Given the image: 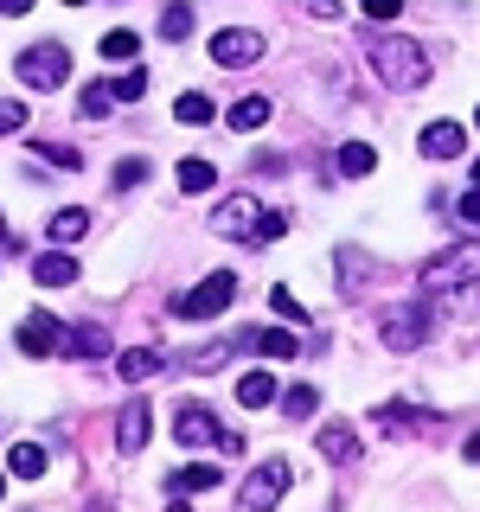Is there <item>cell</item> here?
I'll use <instances>...</instances> for the list:
<instances>
[{"label": "cell", "instance_id": "48", "mask_svg": "<svg viewBox=\"0 0 480 512\" xmlns=\"http://www.w3.org/2000/svg\"><path fill=\"white\" fill-rule=\"evenodd\" d=\"M0 493H7V474H0Z\"/></svg>", "mask_w": 480, "mask_h": 512}, {"label": "cell", "instance_id": "47", "mask_svg": "<svg viewBox=\"0 0 480 512\" xmlns=\"http://www.w3.org/2000/svg\"><path fill=\"white\" fill-rule=\"evenodd\" d=\"M71 7H90V0H71Z\"/></svg>", "mask_w": 480, "mask_h": 512}, {"label": "cell", "instance_id": "9", "mask_svg": "<svg viewBox=\"0 0 480 512\" xmlns=\"http://www.w3.org/2000/svg\"><path fill=\"white\" fill-rule=\"evenodd\" d=\"M148 429H154V404L128 397V410L116 416V448L122 455H141V448H148Z\"/></svg>", "mask_w": 480, "mask_h": 512}, {"label": "cell", "instance_id": "7", "mask_svg": "<svg viewBox=\"0 0 480 512\" xmlns=\"http://www.w3.org/2000/svg\"><path fill=\"white\" fill-rule=\"evenodd\" d=\"M256 58H263V32H256V26L212 32V64H224V71H250Z\"/></svg>", "mask_w": 480, "mask_h": 512}, {"label": "cell", "instance_id": "37", "mask_svg": "<svg viewBox=\"0 0 480 512\" xmlns=\"http://www.w3.org/2000/svg\"><path fill=\"white\" fill-rule=\"evenodd\" d=\"M340 269H346V288L365 282V250H340Z\"/></svg>", "mask_w": 480, "mask_h": 512}, {"label": "cell", "instance_id": "26", "mask_svg": "<svg viewBox=\"0 0 480 512\" xmlns=\"http://www.w3.org/2000/svg\"><path fill=\"white\" fill-rule=\"evenodd\" d=\"M116 103H122V96H116V84H84V103H77V109H84L90 122H103Z\"/></svg>", "mask_w": 480, "mask_h": 512}, {"label": "cell", "instance_id": "16", "mask_svg": "<svg viewBox=\"0 0 480 512\" xmlns=\"http://www.w3.org/2000/svg\"><path fill=\"white\" fill-rule=\"evenodd\" d=\"M160 365H167V359H160V352H154V346H135V352H116V378H122V384H141V378H154V372H160Z\"/></svg>", "mask_w": 480, "mask_h": 512}, {"label": "cell", "instance_id": "5", "mask_svg": "<svg viewBox=\"0 0 480 512\" xmlns=\"http://www.w3.org/2000/svg\"><path fill=\"white\" fill-rule=\"evenodd\" d=\"M13 71H20L26 90H58L64 77H71V52H64L58 39H45V45H32V52H20V64H13Z\"/></svg>", "mask_w": 480, "mask_h": 512}, {"label": "cell", "instance_id": "23", "mask_svg": "<svg viewBox=\"0 0 480 512\" xmlns=\"http://www.w3.org/2000/svg\"><path fill=\"white\" fill-rule=\"evenodd\" d=\"M173 180H180V192H212L218 186V167H212V160H180Z\"/></svg>", "mask_w": 480, "mask_h": 512}, {"label": "cell", "instance_id": "39", "mask_svg": "<svg viewBox=\"0 0 480 512\" xmlns=\"http://www.w3.org/2000/svg\"><path fill=\"white\" fill-rule=\"evenodd\" d=\"M455 212H461V224H474V231H480V186H474V192H461Z\"/></svg>", "mask_w": 480, "mask_h": 512}, {"label": "cell", "instance_id": "18", "mask_svg": "<svg viewBox=\"0 0 480 512\" xmlns=\"http://www.w3.org/2000/svg\"><path fill=\"white\" fill-rule=\"evenodd\" d=\"M64 352H71V359H103L109 333L103 327H71V333H64Z\"/></svg>", "mask_w": 480, "mask_h": 512}, {"label": "cell", "instance_id": "2", "mask_svg": "<svg viewBox=\"0 0 480 512\" xmlns=\"http://www.w3.org/2000/svg\"><path fill=\"white\" fill-rule=\"evenodd\" d=\"M480 282V237H468V244H448L423 263V288L429 295H455V288H474Z\"/></svg>", "mask_w": 480, "mask_h": 512}, {"label": "cell", "instance_id": "45", "mask_svg": "<svg viewBox=\"0 0 480 512\" xmlns=\"http://www.w3.org/2000/svg\"><path fill=\"white\" fill-rule=\"evenodd\" d=\"M167 512H192V506H186V500H180V506H167Z\"/></svg>", "mask_w": 480, "mask_h": 512}, {"label": "cell", "instance_id": "24", "mask_svg": "<svg viewBox=\"0 0 480 512\" xmlns=\"http://www.w3.org/2000/svg\"><path fill=\"white\" fill-rule=\"evenodd\" d=\"M135 52H141V32H103V58L109 64H135Z\"/></svg>", "mask_w": 480, "mask_h": 512}, {"label": "cell", "instance_id": "27", "mask_svg": "<svg viewBox=\"0 0 480 512\" xmlns=\"http://www.w3.org/2000/svg\"><path fill=\"white\" fill-rule=\"evenodd\" d=\"M314 404H320V397H314V384H295V391H282V416H295V423H308Z\"/></svg>", "mask_w": 480, "mask_h": 512}, {"label": "cell", "instance_id": "1", "mask_svg": "<svg viewBox=\"0 0 480 512\" xmlns=\"http://www.w3.org/2000/svg\"><path fill=\"white\" fill-rule=\"evenodd\" d=\"M365 64H372V77H378L384 90H423L429 71H436L429 45L404 39V32H372V45H365Z\"/></svg>", "mask_w": 480, "mask_h": 512}, {"label": "cell", "instance_id": "29", "mask_svg": "<svg viewBox=\"0 0 480 512\" xmlns=\"http://www.w3.org/2000/svg\"><path fill=\"white\" fill-rule=\"evenodd\" d=\"M186 32H192V7L180 0V7H167V13H160V39H173V45H180Z\"/></svg>", "mask_w": 480, "mask_h": 512}, {"label": "cell", "instance_id": "35", "mask_svg": "<svg viewBox=\"0 0 480 512\" xmlns=\"http://www.w3.org/2000/svg\"><path fill=\"white\" fill-rule=\"evenodd\" d=\"M224 359H231V346H199V352H192L186 365H192V372H218Z\"/></svg>", "mask_w": 480, "mask_h": 512}, {"label": "cell", "instance_id": "22", "mask_svg": "<svg viewBox=\"0 0 480 512\" xmlns=\"http://www.w3.org/2000/svg\"><path fill=\"white\" fill-rule=\"evenodd\" d=\"M218 480H224V468H212V461H192V468L173 474V487H180V493H212Z\"/></svg>", "mask_w": 480, "mask_h": 512}, {"label": "cell", "instance_id": "41", "mask_svg": "<svg viewBox=\"0 0 480 512\" xmlns=\"http://www.w3.org/2000/svg\"><path fill=\"white\" fill-rule=\"evenodd\" d=\"M308 13H314V20H340L346 7H340V0H308Z\"/></svg>", "mask_w": 480, "mask_h": 512}, {"label": "cell", "instance_id": "31", "mask_svg": "<svg viewBox=\"0 0 480 512\" xmlns=\"http://www.w3.org/2000/svg\"><path fill=\"white\" fill-rule=\"evenodd\" d=\"M256 346L269 352V359H295V333H282V327H269V333H256Z\"/></svg>", "mask_w": 480, "mask_h": 512}, {"label": "cell", "instance_id": "38", "mask_svg": "<svg viewBox=\"0 0 480 512\" xmlns=\"http://www.w3.org/2000/svg\"><path fill=\"white\" fill-rule=\"evenodd\" d=\"M26 128V103H0V135H20Z\"/></svg>", "mask_w": 480, "mask_h": 512}, {"label": "cell", "instance_id": "33", "mask_svg": "<svg viewBox=\"0 0 480 512\" xmlns=\"http://www.w3.org/2000/svg\"><path fill=\"white\" fill-rule=\"evenodd\" d=\"M141 90H148V71H141V64H128V71L116 77V96H122V103H135Z\"/></svg>", "mask_w": 480, "mask_h": 512}, {"label": "cell", "instance_id": "25", "mask_svg": "<svg viewBox=\"0 0 480 512\" xmlns=\"http://www.w3.org/2000/svg\"><path fill=\"white\" fill-rule=\"evenodd\" d=\"M84 231H90V218L77 212V205H64V212H52V244H77Z\"/></svg>", "mask_w": 480, "mask_h": 512}, {"label": "cell", "instance_id": "12", "mask_svg": "<svg viewBox=\"0 0 480 512\" xmlns=\"http://www.w3.org/2000/svg\"><path fill=\"white\" fill-rule=\"evenodd\" d=\"M416 148H423L429 160H455L461 148H468V128H461V122H429Z\"/></svg>", "mask_w": 480, "mask_h": 512}, {"label": "cell", "instance_id": "19", "mask_svg": "<svg viewBox=\"0 0 480 512\" xmlns=\"http://www.w3.org/2000/svg\"><path fill=\"white\" fill-rule=\"evenodd\" d=\"M7 474H13V480H39V474H45V448H39V442H13Z\"/></svg>", "mask_w": 480, "mask_h": 512}, {"label": "cell", "instance_id": "46", "mask_svg": "<svg viewBox=\"0 0 480 512\" xmlns=\"http://www.w3.org/2000/svg\"><path fill=\"white\" fill-rule=\"evenodd\" d=\"M474 186H480V160H474Z\"/></svg>", "mask_w": 480, "mask_h": 512}, {"label": "cell", "instance_id": "8", "mask_svg": "<svg viewBox=\"0 0 480 512\" xmlns=\"http://www.w3.org/2000/svg\"><path fill=\"white\" fill-rule=\"evenodd\" d=\"M20 352H26V359H52V352H64V327L45 308H32L20 320Z\"/></svg>", "mask_w": 480, "mask_h": 512}, {"label": "cell", "instance_id": "10", "mask_svg": "<svg viewBox=\"0 0 480 512\" xmlns=\"http://www.w3.org/2000/svg\"><path fill=\"white\" fill-rule=\"evenodd\" d=\"M256 224H263V205L244 199V192H237L231 205H218V212H212V231H218V237H256Z\"/></svg>", "mask_w": 480, "mask_h": 512}, {"label": "cell", "instance_id": "17", "mask_svg": "<svg viewBox=\"0 0 480 512\" xmlns=\"http://www.w3.org/2000/svg\"><path fill=\"white\" fill-rule=\"evenodd\" d=\"M269 116H276V109H269V96H237L224 122H231V128H244V135H256V128H263Z\"/></svg>", "mask_w": 480, "mask_h": 512}, {"label": "cell", "instance_id": "28", "mask_svg": "<svg viewBox=\"0 0 480 512\" xmlns=\"http://www.w3.org/2000/svg\"><path fill=\"white\" fill-rule=\"evenodd\" d=\"M378 429H384V436H410V429H423V423L410 416V404H384L378 410Z\"/></svg>", "mask_w": 480, "mask_h": 512}, {"label": "cell", "instance_id": "15", "mask_svg": "<svg viewBox=\"0 0 480 512\" xmlns=\"http://www.w3.org/2000/svg\"><path fill=\"white\" fill-rule=\"evenodd\" d=\"M276 397H282V384L269 372H244V378H237V404H244V410H269Z\"/></svg>", "mask_w": 480, "mask_h": 512}, {"label": "cell", "instance_id": "36", "mask_svg": "<svg viewBox=\"0 0 480 512\" xmlns=\"http://www.w3.org/2000/svg\"><path fill=\"white\" fill-rule=\"evenodd\" d=\"M282 231H288V212H269V205H263V224H256V244H276Z\"/></svg>", "mask_w": 480, "mask_h": 512}, {"label": "cell", "instance_id": "14", "mask_svg": "<svg viewBox=\"0 0 480 512\" xmlns=\"http://www.w3.org/2000/svg\"><path fill=\"white\" fill-rule=\"evenodd\" d=\"M314 448L327 461H359V436H352V423H320L314 429Z\"/></svg>", "mask_w": 480, "mask_h": 512}, {"label": "cell", "instance_id": "11", "mask_svg": "<svg viewBox=\"0 0 480 512\" xmlns=\"http://www.w3.org/2000/svg\"><path fill=\"white\" fill-rule=\"evenodd\" d=\"M173 436L180 442H224V429H218V416L205 404H180L173 410Z\"/></svg>", "mask_w": 480, "mask_h": 512}, {"label": "cell", "instance_id": "49", "mask_svg": "<svg viewBox=\"0 0 480 512\" xmlns=\"http://www.w3.org/2000/svg\"><path fill=\"white\" fill-rule=\"evenodd\" d=\"M474 128H480V109H474Z\"/></svg>", "mask_w": 480, "mask_h": 512}, {"label": "cell", "instance_id": "6", "mask_svg": "<svg viewBox=\"0 0 480 512\" xmlns=\"http://www.w3.org/2000/svg\"><path fill=\"white\" fill-rule=\"evenodd\" d=\"M288 487H295V474H288L282 461H256L250 480H244V493H237V506H244V512H276Z\"/></svg>", "mask_w": 480, "mask_h": 512}, {"label": "cell", "instance_id": "20", "mask_svg": "<svg viewBox=\"0 0 480 512\" xmlns=\"http://www.w3.org/2000/svg\"><path fill=\"white\" fill-rule=\"evenodd\" d=\"M333 160H340V173H346V180H365V173H372V167H378V154H372V141H346V148H340V154H333Z\"/></svg>", "mask_w": 480, "mask_h": 512}, {"label": "cell", "instance_id": "30", "mask_svg": "<svg viewBox=\"0 0 480 512\" xmlns=\"http://www.w3.org/2000/svg\"><path fill=\"white\" fill-rule=\"evenodd\" d=\"M32 154H45V160H52V167H58V173H71V167H84V154H77V148H64V141H39V148H32Z\"/></svg>", "mask_w": 480, "mask_h": 512}, {"label": "cell", "instance_id": "32", "mask_svg": "<svg viewBox=\"0 0 480 512\" xmlns=\"http://www.w3.org/2000/svg\"><path fill=\"white\" fill-rule=\"evenodd\" d=\"M269 308H276V314L288 320V327H301V320H308V308H301V301L288 295V288H269Z\"/></svg>", "mask_w": 480, "mask_h": 512}, {"label": "cell", "instance_id": "43", "mask_svg": "<svg viewBox=\"0 0 480 512\" xmlns=\"http://www.w3.org/2000/svg\"><path fill=\"white\" fill-rule=\"evenodd\" d=\"M0 256H20V237H7V224H0Z\"/></svg>", "mask_w": 480, "mask_h": 512}, {"label": "cell", "instance_id": "4", "mask_svg": "<svg viewBox=\"0 0 480 512\" xmlns=\"http://www.w3.org/2000/svg\"><path fill=\"white\" fill-rule=\"evenodd\" d=\"M231 301H237V276H231V269H212L199 288H186V295L173 301V314H180V320H212V314L231 308Z\"/></svg>", "mask_w": 480, "mask_h": 512}, {"label": "cell", "instance_id": "13", "mask_svg": "<svg viewBox=\"0 0 480 512\" xmlns=\"http://www.w3.org/2000/svg\"><path fill=\"white\" fill-rule=\"evenodd\" d=\"M32 282H39V288H71L77 282V256H64V250L32 256Z\"/></svg>", "mask_w": 480, "mask_h": 512}, {"label": "cell", "instance_id": "44", "mask_svg": "<svg viewBox=\"0 0 480 512\" xmlns=\"http://www.w3.org/2000/svg\"><path fill=\"white\" fill-rule=\"evenodd\" d=\"M461 455H468V461H480V436H468V448H461Z\"/></svg>", "mask_w": 480, "mask_h": 512}, {"label": "cell", "instance_id": "42", "mask_svg": "<svg viewBox=\"0 0 480 512\" xmlns=\"http://www.w3.org/2000/svg\"><path fill=\"white\" fill-rule=\"evenodd\" d=\"M0 13H7V20H20V13H32V0H0Z\"/></svg>", "mask_w": 480, "mask_h": 512}, {"label": "cell", "instance_id": "34", "mask_svg": "<svg viewBox=\"0 0 480 512\" xmlns=\"http://www.w3.org/2000/svg\"><path fill=\"white\" fill-rule=\"evenodd\" d=\"M359 7H365V20H372V26H391L397 13H404V0H359Z\"/></svg>", "mask_w": 480, "mask_h": 512}, {"label": "cell", "instance_id": "40", "mask_svg": "<svg viewBox=\"0 0 480 512\" xmlns=\"http://www.w3.org/2000/svg\"><path fill=\"white\" fill-rule=\"evenodd\" d=\"M141 180H148V160H122L116 167V186H141Z\"/></svg>", "mask_w": 480, "mask_h": 512}, {"label": "cell", "instance_id": "3", "mask_svg": "<svg viewBox=\"0 0 480 512\" xmlns=\"http://www.w3.org/2000/svg\"><path fill=\"white\" fill-rule=\"evenodd\" d=\"M429 333H436V308H429V301H397V308H384V320H378V340L391 352H416Z\"/></svg>", "mask_w": 480, "mask_h": 512}, {"label": "cell", "instance_id": "21", "mask_svg": "<svg viewBox=\"0 0 480 512\" xmlns=\"http://www.w3.org/2000/svg\"><path fill=\"white\" fill-rule=\"evenodd\" d=\"M173 116H180V122H192V128H205V122H218V103H212L205 90H186L180 103H173Z\"/></svg>", "mask_w": 480, "mask_h": 512}]
</instances>
